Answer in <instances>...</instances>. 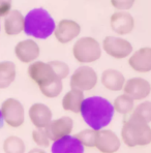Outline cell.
<instances>
[{
    "instance_id": "ac0fdd59",
    "label": "cell",
    "mask_w": 151,
    "mask_h": 153,
    "mask_svg": "<svg viewBox=\"0 0 151 153\" xmlns=\"http://www.w3.org/2000/svg\"><path fill=\"white\" fill-rule=\"evenodd\" d=\"M125 76L121 71L115 68H107L101 73L100 83L107 90L118 92L123 89L125 84Z\"/></svg>"
},
{
    "instance_id": "83f0119b",
    "label": "cell",
    "mask_w": 151,
    "mask_h": 153,
    "mask_svg": "<svg viewBox=\"0 0 151 153\" xmlns=\"http://www.w3.org/2000/svg\"><path fill=\"white\" fill-rule=\"evenodd\" d=\"M111 5L116 10H129L134 6L136 0H110Z\"/></svg>"
},
{
    "instance_id": "f1b7e54d",
    "label": "cell",
    "mask_w": 151,
    "mask_h": 153,
    "mask_svg": "<svg viewBox=\"0 0 151 153\" xmlns=\"http://www.w3.org/2000/svg\"><path fill=\"white\" fill-rule=\"evenodd\" d=\"M13 0H0V18H3L8 15L12 10Z\"/></svg>"
},
{
    "instance_id": "5b68a950",
    "label": "cell",
    "mask_w": 151,
    "mask_h": 153,
    "mask_svg": "<svg viewBox=\"0 0 151 153\" xmlns=\"http://www.w3.org/2000/svg\"><path fill=\"white\" fill-rule=\"evenodd\" d=\"M103 49L100 44L91 36L80 37L73 46V56L80 64L94 63L100 59Z\"/></svg>"
},
{
    "instance_id": "52a82bcc",
    "label": "cell",
    "mask_w": 151,
    "mask_h": 153,
    "mask_svg": "<svg viewBox=\"0 0 151 153\" xmlns=\"http://www.w3.org/2000/svg\"><path fill=\"white\" fill-rule=\"evenodd\" d=\"M97 82V73L91 66H88L87 64H82L71 74L69 85H71V88H75L85 92L95 88Z\"/></svg>"
},
{
    "instance_id": "484cf974",
    "label": "cell",
    "mask_w": 151,
    "mask_h": 153,
    "mask_svg": "<svg viewBox=\"0 0 151 153\" xmlns=\"http://www.w3.org/2000/svg\"><path fill=\"white\" fill-rule=\"evenodd\" d=\"M132 113L137 114L138 116L141 117L142 119L146 121V122H151V102L149 100H144L138 105H136L132 111Z\"/></svg>"
},
{
    "instance_id": "4316f807",
    "label": "cell",
    "mask_w": 151,
    "mask_h": 153,
    "mask_svg": "<svg viewBox=\"0 0 151 153\" xmlns=\"http://www.w3.org/2000/svg\"><path fill=\"white\" fill-rule=\"evenodd\" d=\"M51 66L53 67L54 71L57 75L59 79L63 81L66 79L69 75V66L65 62L59 61V60H54V61H50Z\"/></svg>"
},
{
    "instance_id": "603a6c76",
    "label": "cell",
    "mask_w": 151,
    "mask_h": 153,
    "mask_svg": "<svg viewBox=\"0 0 151 153\" xmlns=\"http://www.w3.org/2000/svg\"><path fill=\"white\" fill-rule=\"evenodd\" d=\"M2 149L4 153H25L26 145L20 137L10 136L3 141Z\"/></svg>"
},
{
    "instance_id": "e0dca14e",
    "label": "cell",
    "mask_w": 151,
    "mask_h": 153,
    "mask_svg": "<svg viewBox=\"0 0 151 153\" xmlns=\"http://www.w3.org/2000/svg\"><path fill=\"white\" fill-rule=\"evenodd\" d=\"M85 147L76 136H65L54 141L51 146V153H84Z\"/></svg>"
},
{
    "instance_id": "cb8c5ba5",
    "label": "cell",
    "mask_w": 151,
    "mask_h": 153,
    "mask_svg": "<svg viewBox=\"0 0 151 153\" xmlns=\"http://www.w3.org/2000/svg\"><path fill=\"white\" fill-rule=\"evenodd\" d=\"M96 134H97V130H94L89 127L79 131L76 134V138L80 141V143L85 148H94L95 147Z\"/></svg>"
},
{
    "instance_id": "9c48e42d",
    "label": "cell",
    "mask_w": 151,
    "mask_h": 153,
    "mask_svg": "<svg viewBox=\"0 0 151 153\" xmlns=\"http://www.w3.org/2000/svg\"><path fill=\"white\" fill-rule=\"evenodd\" d=\"M81 33V25L71 19H62L56 24L54 36L60 44H68L75 40Z\"/></svg>"
},
{
    "instance_id": "d6986e66",
    "label": "cell",
    "mask_w": 151,
    "mask_h": 153,
    "mask_svg": "<svg viewBox=\"0 0 151 153\" xmlns=\"http://www.w3.org/2000/svg\"><path fill=\"white\" fill-rule=\"evenodd\" d=\"M4 18L5 19L3 22V29L5 34L8 36H15L24 31L25 18L20 10H12Z\"/></svg>"
},
{
    "instance_id": "ffe728a7",
    "label": "cell",
    "mask_w": 151,
    "mask_h": 153,
    "mask_svg": "<svg viewBox=\"0 0 151 153\" xmlns=\"http://www.w3.org/2000/svg\"><path fill=\"white\" fill-rule=\"evenodd\" d=\"M84 98V92L75 88H71V90L67 91L62 98L61 105L63 110L74 114L80 113L81 105Z\"/></svg>"
},
{
    "instance_id": "4fadbf2b",
    "label": "cell",
    "mask_w": 151,
    "mask_h": 153,
    "mask_svg": "<svg viewBox=\"0 0 151 153\" xmlns=\"http://www.w3.org/2000/svg\"><path fill=\"white\" fill-rule=\"evenodd\" d=\"M135 19L126 10H117L110 17L111 29L118 35H126L135 29Z\"/></svg>"
},
{
    "instance_id": "f546056e",
    "label": "cell",
    "mask_w": 151,
    "mask_h": 153,
    "mask_svg": "<svg viewBox=\"0 0 151 153\" xmlns=\"http://www.w3.org/2000/svg\"><path fill=\"white\" fill-rule=\"evenodd\" d=\"M27 153H47V152L39 147V148H32V149H30Z\"/></svg>"
},
{
    "instance_id": "277c9868",
    "label": "cell",
    "mask_w": 151,
    "mask_h": 153,
    "mask_svg": "<svg viewBox=\"0 0 151 153\" xmlns=\"http://www.w3.org/2000/svg\"><path fill=\"white\" fill-rule=\"evenodd\" d=\"M24 18V32L28 36L36 39H47L54 33L56 22L51 13L45 8H33L29 10Z\"/></svg>"
},
{
    "instance_id": "6da1fadb",
    "label": "cell",
    "mask_w": 151,
    "mask_h": 153,
    "mask_svg": "<svg viewBox=\"0 0 151 153\" xmlns=\"http://www.w3.org/2000/svg\"><path fill=\"white\" fill-rule=\"evenodd\" d=\"M82 119L94 130L103 129L112 122L115 110L113 102L100 95L85 97L80 109Z\"/></svg>"
},
{
    "instance_id": "7402d4cb",
    "label": "cell",
    "mask_w": 151,
    "mask_h": 153,
    "mask_svg": "<svg viewBox=\"0 0 151 153\" xmlns=\"http://www.w3.org/2000/svg\"><path fill=\"white\" fill-rule=\"evenodd\" d=\"M113 107L115 112L123 115V116H127V115L132 114L135 109V100H132L130 96L127 94L123 93L118 95L113 102Z\"/></svg>"
},
{
    "instance_id": "44dd1931",
    "label": "cell",
    "mask_w": 151,
    "mask_h": 153,
    "mask_svg": "<svg viewBox=\"0 0 151 153\" xmlns=\"http://www.w3.org/2000/svg\"><path fill=\"white\" fill-rule=\"evenodd\" d=\"M17 66L13 61L0 62V89H6L15 82Z\"/></svg>"
},
{
    "instance_id": "d4e9b609",
    "label": "cell",
    "mask_w": 151,
    "mask_h": 153,
    "mask_svg": "<svg viewBox=\"0 0 151 153\" xmlns=\"http://www.w3.org/2000/svg\"><path fill=\"white\" fill-rule=\"evenodd\" d=\"M32 140L36 144V146L40 148H48L51 145V140L49 138L45 128H35L32 130Z\"/></svg>"
},
{
    "instance_id": "ba28073f",
    "label": "cell",
    "mask_w": 151,
    "mask_h": 153,
    "mask_svg": "<svg viewBox=\"0 0 151 153\" xmlns=\"http://www.w3.org/2000/svg\"><path fill=\"white\" fill-rule=\"evenodd\" d=\"M103 49L108 56L114 59H125L134 52L130 42L119 36H106L103 40Z\"/></svg>"
},
{
    "instance_id": "2e32d148",
    "label": "cell",
    "mask_w": 151,
    "mask_h": 153,
    "mask_svg": "<svg viewBox=\"0 0 151 153\" xmlns=\"http://www.w3.org/2000/svg\"><path fill=\"white\" fill-rule=\"evenodd\" d=\"M28 116L35 128H46L53 119V113L47 105L35 102L29 108Z\"/></svg>"
},
{
    "instance_id": "7c38bea8",
    "label": "cell",
    "mask_w": 151,
    "mask_h": 153,
    "mask_svg": "<svg viewBox=\"0 0 151 153\" xmlns=\"http://www.w3.org/2000/svg\"><path fill=\"white\" fill-rule=\"evenodd\" d=\"M121 147V139L113 130L100 129L96 134L95 147L100 153H116Z\"/></svg>"
},
{
    "instance_id": "5bb4252c",
    "label": "cell",
    "mask_w": 151,
    "mask_h": 153,
    "mask_svg": "<svg viewBox=\"0 0 151 153\" xmlns=\"http://www.w3.org/2000/svg\"><path fill=\"white\" fill-rule=\"evenodd\" d=\"M49 138L52 142L71 134L74 129V120L68 116H62L57 119H52L46 128Z\"/></svg>"
},
{
    "instance_id": "8fae6325",
    "label": "cell",
    "mask_w": 151,
    "mask_h": 153,
    "mask_svg": "<svg viewBox=\"0 0 151 153\" xmlns=\"http://www.w3.org/2000/svg\"><path fill=\"white\" fill-rule=\"evenodd\" d=\"M15 55L20 62L30 64L36 61L40 55V48L38 44L33 39H24L19 42L13 49Z\"/></svg>"
},
{
    "instance_id": "30bf717a",
    "label": "cell",
    "mask_w": 151,
    "mask_h": 153,
    "mask_svg": "<svg viewBox=\"0 0 151 153\" xmlns=\"http://www.w3.org/2000/svg\"><path fill=\"white\" fill-rule=\"evenodd\" d=\"M123 92L136 100H144L151 93V84L146 79L135 76L125 81Z\"/></svg>"
},
{
    "instance_id": "3957f363",
    "label": "cell",
    "mask_w": 151,
    "mask_h": 153,
    "mask_svg": "<svg viewBox=\"0 0 151 153\" xmlns=\"http://www.w3.org/2000/svg\"><path fill=\"white\" fill-rule=\"evenodd\" d=\"M121 141L129 148L148 146L151 144L149 123L135 113L127 115L121 128Z\"/></svg>"
},
{
    "instance_id": "1f68e13d",
    "label": "cell",
    "mask_w": 151,
    "mask_h": 153,
    "mask_svg": "<svg viewBox=\"0 0 151 153\" xmlns=\"http://www.w3.org/2000/svg\"><path fill=\"white\" fill-rule=\"evenodd\" d=\"M0 27H1V25H0Z\"/></svg>"
},
{
    "instance_id": "8992f818",
    "label": "cell",
    "mask_w": 151,
    "mask_h": 153,
    "mask_svg": "<svg viewBox=\"0 0 151 153\" xmlns=\"http://www.w3.org/2000/svg\"><path fill=\"white\" fill-rule=\"evenodd\" d=\"M2 118L4 123L10 127H21L25 122V109L24 105L17 98H6L0 107Z\"/></svg>"
},
{
    "instance_id": "7a4b0ae2",
    "label": "cell",
    "mask_w": 151,
    "mask_h": 153,
    "mask_svg": "<svg viewBox=\"0 0 151 153\" xmlns=\"http://www.w3.org/2000/svg\"><path fill=\"white\" fill-rule=\"evenodd\" d=\"M29 78L38 86L39 91L47 98H56L61 94L63 82L51 66L50 62L34 61L27 69Z\"/></svg>"
},
{
    "instance_id": "4dcf8cb0",
    "label": "cell",
    "mask_w": 151,
    "mask_h": 153,
    "mask_svg": "<svg viewBox=\"0 0 151 153\" xmlns=\"http://www.w3.org/2000/svg\"><path fill=\"white\" fill-rule=\"evenodd\" d=\"M3 123H4V121H3V118H2L1 112H0V128H1L2 126H3Z\"/></svg>"
},
{
    "instance_id": "9a60e30c",
    "label": "cell",
    "mask_w": 151,
    "mask_h": 153,
    "mask_svg": "<svg viewBox=\"0 0 151 153\" xmlns=\"http://www.w3.org/2000/svg\"><path fill=\"white\" fill-rule=\"evenodd\" d=\"M128 65L132 71L139 74H147L151 71V48L144 47L132 52L128 57Z\"/></svg>"
}]
</instances>
